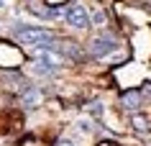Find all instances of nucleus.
I'll list each match as a JSON object with an SVG mask.
<instances>
[{"mask_svg":"<svg viewBox=\"0 0 151 146\" xmlns=\"http://www.w3.org/2000/svg\"><path fill=\"white\" fill-rule=\"evenodd\" d=\"M56 146H74V144H72V141H59Z\"/></svg>","mask_w":151,"mask_h":146,"instance_id":"12","label":"nucleus"},{"mask_svg":"<svg viewBox=\"0 0 151 146\" xmlns=\"http://www.w3.org/2000/svg\"><path fill=\"white\" fill-rule=\"evenodd\" d=\"M59 69H62V57H56L54 51L36 54V62H33V72L36 74H41V77H54Z\"/></svg>","mask_w":151,"mask_h":146,"instance_id":"1","label":"nucleus"},{"mask_svg":"<svg viewBox=\"0 0 151 146\" xmlns=\"http://www.w3.org/2000/svg\"><path fill=\"white\" fill-rule=\"evenodd\" d=\"M90 23H95V26H105V23H108V13H105V10H95V13L90 16Z\"/></svg>","mask_w":151,"mask_h":146,"instance_id":"8","label":"nucleus"},{"mask_svg":"<svg viewBox=\"0 0 151 146\" xmlns=\"http://www.w3.org/2000/svg\"><path fill=\"white\" fill-rule=\"evenodd\" d=\"M97 146H118V144H115L113 138H103V141H100V144H97Z\"/></svg>","mask_w":151,"mask_h":146,"instance_id":"11","label":"nucleus"},{"mask_svg":"<svg viewBox=\"0 0 151 146\" xmlns=\"http://www.w3.org/2000/svg\"><path fill=\"white\" fill-rule=\"evenodd\" d=\"M74 126H77V131H80L82 136H92V133L97 131L95 121H92V118H87V115H85V118H77V123H74Z\"/></svg>","mask_w":151,"mask_h":146,"instance_id":"6","label":"nucleus"},{"mask_svg":"<svg viewBox=\"0 0 151 146\" xmlns=\"http://www.w3.org/2000/svg\"><path fill=\"white\" fill-rule=\"evenodd\" d=\"M64 21L72 26V28H80V31H85V28H90V13L85 5H80V3H72V5H67V8L62 10Z\"/></svg>","mask_w":151,"mask_h":146,"instance_id":"3","label":"nucleus"},{"mask_svg":"<svg viewBox=\"0 0 151 146\" xmlns=\"http://www.w3.org/2000/svg\"><path fill=\"white\" fill-rule=\"evenodd\" d=\"M5 5H8V0H0V10L5 8Z\"/></svg>","mask_w":151,"mask_h":146,"instance_id":"13","label":"nucleus"},{"mask_svg":"<svg viewBox=\"0 0 151 146\" xmlns=\"http://www.w3.org/2000/svg\"><path fill=\"white\" fill-rule=\"evenodd\" d=\"M141 100H146V103L151 105V82H149V85H146V87L141 90Z\"/></svg>","mask_w":151,"mask_h":146,"instance_id":"10","label":"nucleus"},{"mask_svg":"<svg viewBox=\"0 0 151 146\" xmlns=\"http://www.w3.org/2000/svg\"><path fill=\"white\" fill-rule=\"evenodd\" d=\"M120 103H123V110H128V113H136L138 108H141V92L138 90H128V92H123V97H120Z\"/></svg>","mask_w":151,"mask_h":146,"instance_id":"5","label":"nucleus"},{"mask_svg":"<svg viewBox=\"0 0 151 146\" xmlns=\"http://www.w3.org/2000/svg\"><path fill=\"white\" fill-rule=\"evenodd\" d=\"M115 49H118V39L110 36V33H100V36H95V39L90 41L87 51L92 54V57L103 59V57H108V54H113Z\"/></svg>","mask_w":151,"mask_h":146,"instance_id":"4","label":"nucleus"},{"mask_svg":"<svg viewBox=\"0 0 151 146\" xmlns=\"http://www.w3.org/2000/svg\"><path fill=\"white\" fill-rule=\"evenodd\" d=\"M46 39H51V31L46 28H39V26H23V28H16V41L23 44V46H39Z\"/></svg>","mask_w":151,"mask_h":146,"instance_id":"2","label":"nucleus"},{"mask_svg":"<svg viewBox=\"0 0 151 146\" xmlns=\"http://www.w3.org/2000/svg\"><path fill=\"white\" fill-rule=\"evenodd\" d=\"M90 115H95V118H103V113H105V108H103V103H90Z\"/></svg>","mask_w":151,"mask_h":146,"instance_id":"9","label":"nucleus"},{"mask_svg":"<svg viewBox=\"0 0 151 146\" xmlns=\"http://www.w3.org/2000/svg\"><path fill=\"white\" fill-rule=\"evenodd\" d=\"M131 123H133V128L138 131V133H149V121H146L143 115H133Z\"/></svg>","mask_w":151,"mask_h":146,"instance_id":"7","label":"nucleus"}]
</instances>
